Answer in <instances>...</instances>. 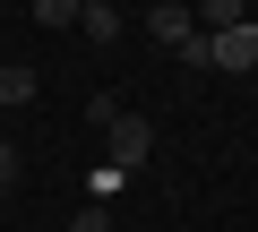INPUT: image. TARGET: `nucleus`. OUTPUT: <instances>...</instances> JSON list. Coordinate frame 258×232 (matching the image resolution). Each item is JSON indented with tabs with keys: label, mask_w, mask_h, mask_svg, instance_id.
I'll return each instance as SVG.
<instances>
[{
	"label": "nucleus",
	"mask_w": 258,
	"mask_h": 232,
	"mask_svg": "<svg viewBox=\"0 0 258 232\" xmlns=\"http://www.w3.org/2000/svg\"><path fill=\"white\" fill-rule=\"evenodd\" d=\"M78 9H95V0H78Z\"/></svg>",
	"instance_id": "9d476101"
},
{
	"label": "nucleus",
	"mask_w": 258,
	"mask_h": 232,
	"mask_svg": "<svg viewBox=\"0 0 258 232\" xmlns=\"http://www.w3.org/2000/svg\"><path fill=\"white\" fill-rule=\"evenodd\" d=\"M9 172H18V155H9V146H0V181H9Z\"/></svg>",
	"instance_id": "1a4fd4ad"
},
{
	"label": "nucleus",
	"mask_w": 258,
	"mask_h": 232,
	"mask_svg": "<svg viewBox=\"0 0 258 232\" xmlns=\"http://www.w3.org/2000/svg\"><path fill=\"white\" fill-rule=\"evenodd\" d=\"M35 69H9V60H0V112H18V103H35Z\"/></svg>",
	"instance_id": "39448f33"
},
{
	"label": "nucleus",
	"mask_w": 258,
	"mask_h": 232,
	"mask_svg": "<svg viewBox=\"0 0 258 232\" xmlns=\"http://www.w3.org/2000/svg\"><path fill=\"white\" fill-rule=\"evenodd\" d=\"M78 26H86V43H120V9H112V0H95Z\"/></svg>",
	"instance_id": "423d86ee"
},
{
	"label": "nucleus",
	"mask_w": 258,
	"mask_h": 232,
	"mask_svg": "<svg viewBox=\"0 0 258 232\" xmlns=\"http://www.w3.org/2000/svg\"><path fill=\"white\" fill-rule=\"evenodd\" d=\"M103 138H112V155H103V164H112V172H120V181H129V172H138V164H147V155H155V129H147V121H138V112H120V121H112V129H103Z\"/></svg>",
	"instance_id": "f257e3e1"
},
{
	"label": "nucleus",
	"mask_w": 258,
	"mask_h": 232,
	"mask_svg": "<svg viewBox=\"0 0 258 232\" xmlns=\"http://www.w3.org/2000/svg\"><path fill=\"white\" fill-rule=\"evenodd\" d=\"M69 232H112V215H103V206H78V215H69Z\"/></svg>",
	"instance_id": "6e6552de"
},
{
	"label": "nucleus",
	"mask_w": 258,
	"mask_h": 232,
	"mask_svg": "<svg viewBox=\"0 0 258 232\" xmlns=\"http://www.w3.org/2000/svg\"><path fill=\"white\" fill-rule=\"evenodd\" d=\"M189 18H198V35H224L249 18V0H189Z\"/></svg>",
	"instance_id": "20e7f679"
},
{
	"label": "nucleus",
	"mask_w": 258,
	"mask_h": 232,
	"mask_svg": "<svg viewBox=\"0 0 258 232\" xmlns=\"http://www.w3.org/2000/svg\"><path fill=\"white\" fill-rule=\"evenodd\" d=\"M147 35H155L164 52H181V43L198 35V18H189V0H155V9H147Z\"/></svg>",
	"instance_id": "7ed1b4c3"
},
{
	"label": "nucleus",
	"mask_w": 258,
	"mask_h": 232,
	"mask_svg": "<svg viewBox=\"0 0 258 232\" xmlns=\"http://www.w3.org/2000/svg\"><path fill=\"white\" fill-rule=\"evenodd\" d=\"M69 18H86V9H78V0H35V26H52V35H60Z\"/></svg>",
	"instance_id": "0eeeda50"
},
{
	"label": "nucleus",
	"mask_w": 258,
	"mask_h": 232,
	"mask_svg": "<svg viewBox=\"0 0 258 232\" xmlns=\"http://www.w3.org/2000/svg\"><path fill=\"white\" fill-rule=\"evenodd\" d=\"M207 60H215V69H258V18H241V26L207 35Z\"/></svg>",
	"instance_id": "f03ea898"
}]
</instances>
